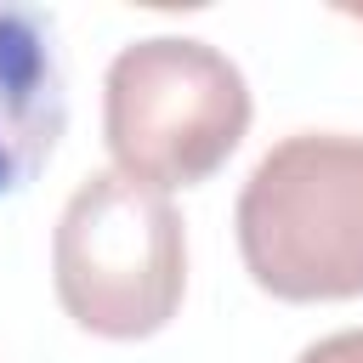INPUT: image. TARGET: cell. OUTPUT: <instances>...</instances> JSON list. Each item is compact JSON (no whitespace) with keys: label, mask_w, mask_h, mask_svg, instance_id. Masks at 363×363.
I'll return each instance as SVG.
<instances>
[{"label":"cell","mask_w":363,"mask_h":363,"mask_svg":"<svg viewBox=\"0 0 363 363\" xmlns=\"http://www.w3.org/2000/svg\"><path fill=\"white\" fill-rule=\"evenodd\" d=\"M238 255L272 301L363 295V136L295 130L272 142L233 210Z\"/></svg>","instance_id":"cell-1"},{"label":"cell","mask_w":363,"mask_h":363,"mask_svg":"<svg viewBox=\"0 0 363 363\" xmlns=\"http://www.w3.org/2000/svg\"><path fill=\"white\" fill-rule=\"evenodd\" d=\"M250 130V85L227 51L193 34L130 40L102 79V142L142 187H199Z\"/></svg>","instance_id":"cell-2"},{"label":"cell","mask_w":363,"mask_h":363,"mask_svg":"<svg viewBox=\"0 0 363 363\" xmlns=\"http://www.w3.org/2000/svg\"><path fill=\"white\" fill-rule=\"evenodd\" d=\"M51 284L85 335H159L187 295V233L170 193L119 170L85 176L51 233Z\"/></svg>","instance_id":"cell-3"},{"label":"cell","mask_w":363,"mask_h":363,"mask_svg":"<svg viewBox=\"0 0 363 363\" xmlns=\"http://www.w3.org/2000/svg\"><path fill=\"white\" fill-rule=\"evenodd\" d=\"M62 125L68 96L51 17L34 6H0V193H17L40 176Z\"/></svg>","instance_id":"cell-4"},{"label":"cell","mask_w":363,"mask_h":363,"mask_svg":"<svg viewBox=\"0 0 363 363\" xmlns=\"http://www.w3.org/2000/svg\"><path fill=\"white\" fill-rule=\"evenodd\" d=\"M295 363H363V329H340V335H323L312 340Z\"/></svg>","instance_id":"cell-5"},{"label":"cell","mask_w":363,"mask_h":363,"mask_svg":"<svg viewBox=\"0 0 363 363\" xmlns=\"http://www.w3.org/2000/svg\"><path fill=\"white\" fill-rule=\"evenodd\" d=\"M340 17H352V23H363V6H340Z\"/></svg>","instance_id":"cell-6"}]
</instances>
